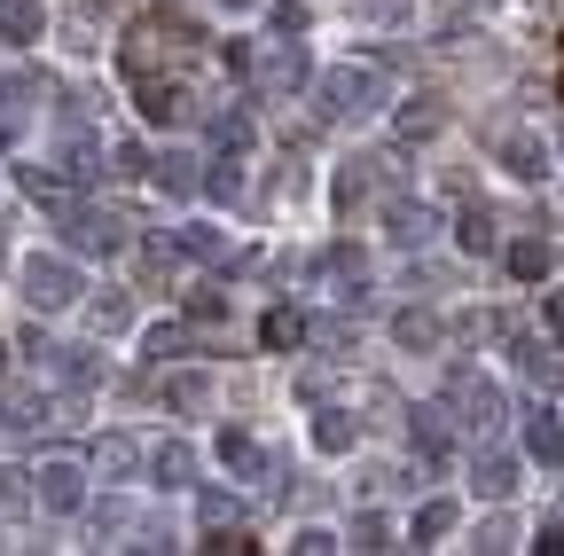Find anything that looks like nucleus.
Returning a JSON list of instances; mask_svg holds the SVG:
<instances>
[{"mask_svg":"<svg viewBox=\"0 0 564 556\" xmlns=\"http://www.w3.org/2000/svg\"><path fill=\"white\" fill-rule=\"evenodd\" d=\"M322 118H377L384 110V63H337V72L314 79Z\"/></svg>","mask_w":564,"mask_h":556,"instance_id":"f257e3e1","label":"nucleus"},{"mask_svg":"<svg viewBox=\"0 0 564 556\" xmlns=\"http://www.w3.org/2000/svg\"><path fill=\"white\" fill-rule=\"evenodd\" d=\"M55 212V228H63V251H79V259H110V251H126V220L118 212H102V204H47Z\"/></svg>","mask_w":564,"mask_h":556,"instance_id":"f03ea898","label":"nucleus"},{"mask_svg":"<svg viewBox=\"0 0 564 556\" xmlns=\"http://www.w3.org/2000/svg\"><path fill=\"white\" fill-rule=\"evenodd\" d=\"M24 478H32V502H40V510H55V517H79V510H87V462L47 455V462L24 470Z\"/></svg>","mask_w":564,"mask_h":556,"instance_id":"7ed1b4c3","label":"nucleus"},{"mask_svg":"<svg viewBox=\"0 0 564 556\" xmlns=\"http://www.w3.org/2000/svg\"><path fill=\"white\" fill-rule=\"evenodd\" d=\"M87 283H79V266H70L63 251H40V259H24V306L32 314H55V306H70Z\"/></svg>","mask_w":564,"mask_h":556,"instance_id":"20e7f679","label":"nucleus"},{"mask_svg":"<svg viewBox=\"0 0 564 556\" xmlns=\"http://www.w3.org/2000/svg\"><path fill=\"white\" fill-rule=\"evenodd\" d=\"M455 424H463L470 439H494V432L510 424L502 384H486V377H455Z\"/></svg>","mask_w":564,"mask_h":556,"instance_id":"39448f33","label":"nucleus"},{"mask_svg":"<svg viewBox=\"0 0 564 556\" xmlns=\"http://www.w3.org/2000/svg\"><path fill=\"white\" fill-rule=\"evenodd\" d=\"M306 79H314L306 47H299V40H274V47H267V63H259V87H267L274 102H291V95H299Z\"/></svg>","mask_w":564,"mask_h":556,"instance_id":"423d86ee","label":"nucleus"},{"mask_svg":"<svg viewBox=\"0 0 564 556\" xmlns=\"http://www.w3.org/2000/svg\"><path fill=\"white\" fill-rule=\"evenodd\" d=\"M510 361L541 384V392H556L564 384V345L556 337H533V329H510Z\"/></svg>","mask_w":564,"mask_h":556,"instance_id":"0eeeda50","label":"nucleus"},{"mask_svg":"<svg viewBox=\"0 0 564 556\" xmlns=\"http://www.w3.org/2000/svg\"><path fill=\"white\" fill-rule=\"evenodd\" d=\"M384 228H392V243L423 251V243L440 236V212H432V204H423V196H392V204H384Z\"/></svg>","mask_w":564,"mask_h":556,"instance_id":"6e6552de","label":"nucleus"},{"mask_svg":"<svg viewBox=\"0 0 564 556\" xmlns=\"http://www.w3.org/2000/svg\"><path fill=\"white\" fill-rule=\"evenodd\" d=\"M494 157H502L510 181H541V173H549V142H541V133H525V126H510L502 142H494Z\"/></svg>","mask_w":564,"mask_h":556,"instance_id":"1a4fd4ad","label":"nucleus"},{"mask_svg":"<svg viewBox=\"0 0 564 556\" xmlns=\"http://www.w3.org/2000/svg\"><path fill=\"white\" fill-rule=\"evenodd\" d=\"M306 337H314V321H306L299 306H274V314L259 321V345H267V353H299Z\"/></svg>","mask_w":564,"mask_h":556,"instance_id":"9d476101","label":"nucleus"},{"mask_svg":"<svg viewBox=\"0 0 564 556\" xmlns=\"http://www.w3.org/2000/svg\"><path fill=\"white\" fill-rule=\"evenodd\" d=\"M455 243H463L470 259H486V251H502V220H494L486 204H463V220H455Z\"/></svg>","mask_w":564,"mask_h":556,"instance_id":"9b49d317","label":"nucleus"},{"mask_svg":"<svg viewBox=\"0 0 564 556\" xmlns=\"http://www.w3.org/2000/svg\"><path fill=\"white\" fill-rule=\"evenodd\" d=\"M518 478H525V470H518L510 455H478V470H470L478 502H510V494H518Z\"/></svg>","mask_w":564,"mask_h":556,"instance_id":"f8f14e48","label":"nucleus"},{"mask_svg":"<svg viewBox=\"0 0 564 556\" xmlns=\"http://www.w3.org/2000/svg\"><path fill=\"white\" fill-rule=\"evenodd\" d=\"M525 455H533L541 470H556V462H564V424H556L549 407H533V415H525Z\"/></svg>","mask_w":564,"mask_h":556,"instance_id":"ddd939ff","label":"nucleus"},{"mask_svg":"<svg viewBox=\"0 0 564 556\" xmlns=\"http://www.w3.org/2000/svg\"><path fill=\"white\" fill-rule=\"evenodd\" d=\"M392 126H400V142H432V133L447 126V110H440V95H408Z\"/></svg>","mask_w":564,"mask_h":556,"instance_id":"4468645a","label":"nucleus"},{"mask_svg":"<svg viewBox=\"0 0 564 556\" xmlns=\"http://www.w3.org/2000/svg\"><path fill=\"white\" fill-rule=\"evenodd\" d=\"M220 462H228V478H267V470H274L251 432H220Z\"/></svg>","mask_w":564,"mask_h":556,"instance_id":"2eb2a0df","label":"nucleus"},{"mask_svg":"<svg viewBox=\"0 0 564 556\" xmlns=\"http://www.w3.org/2000/svg\"><path fill=\"white\" fill-rule=\"evenodd\" d=\"M141 118H150V126H181L188 118V95L165 87V79H141Z\"/></svg>","mask_w":564,"mask_h":556,"instance_id":"dca6fc26","label":"nucleus"},{"mask_svg":"<svg viewBox=\"0 0 564 556\" xmlns=\"http://www.w3.org/2000/svg\"><path fill=\"white\" fill-rule=\"evenodd\" d=\"M251 133H259V126H251V110H243V102L212 110V142H220L228 157H243V150H251Z\"/></svg>","mask_w":564,"mask_h":556,"instance_id":"f3484780","label":"nucleus"},{"mask_svg":"<svg viewBox=\"0 0 564 556\" xmlns=\"http://www.w3.org/2000/svg\"><path fill=\"white\" fill-rule=\"evenodd\" d=\"M392 337L408 345V353H432V345H440V314H423V306H400V314H392Z\"/></svg>","mask_w":564,"mask_h":556,"instance_id":"a211bd4d","label":"nucleus"},{"mask_svg":"<svg viewBox=\"0 0 564 556\" xmlns=\"http://www.w3.org/2000/svg\"><path fill=\"white\" fill-rule=\"evenodd\" d=\"M95 470H102V478H133V470H141V439H126V432L95 439Z\"/></svg>","mask_w":564,"mask_h":556,"instance_id":"6ab92c4d","label":"nucleus"},{"mask_svg":"<svg viewBox=\"0 0 564 556\" xmlns=\"http://www.w3.org/2000/svg\"><path fill=\"white\" fill-rule=\"evenodd\" d=\"M141 353H150V361L165 369V361H181V353H196V329H181V321H158L150 337H141Z\"/></svg>","mask_w":564,"mask_h":556,"instance_id":"aec40b11","label":"nucleus"},{"mask_svg":"<svg viewBox=\"0 0 564 556\" xmlns=\"http://www.w3.org/2000/svg\"><path fill=\"white\" fill-rule=\"evenodd\" d=\"M150 165V181L165 188V196H188L196 188V157H181V150H165V157H141Z\"/></svg>","mask_w":564,"mask_h":556,"instance_id":"412c9836","label":"nucleus"},{"mask_svg":"<svg viewBox=\"0 0 564 556\" xmlns=\"http://www.w3.org/2000/svg\"><path fill=\"white\" fill-rule=\"evenodd\" d=\"M150 470H158V486L173 494V486H188L196 478V455H188V439H165L158 455H150Z\"/></svg>","mask_w":564,"mask_h":556,"instance_id":"4be33fe9","label":"nucleus"},{"mask_svg":"<svg viewBox=\"0 0 564 556\" xmlns=\"http://www.w3.org/2000/svg\"><path fill=\"white\" fill-rule=\"evenodd\" d=\"M165 400H173L181 415H196V407H212V377H204V369H173V377H165Z\"/></svg>","mask_w":564,"mask_h":556,"instance_id":"5701e85b","label":"nucleus"},{"mask_svg":"<svg viewBox=\"0 0 564 556\" xmlns=\"http://www.w3.org/2000/svg\"><path fill=\"white\" fill-rule=\"evenodd\" d=\"M447 533H455V502H447V494H432V502H423V510H415V525H408V541L423 548V541H447Z\"/></svg>","mask_w":564,"mask_h":556,"instance_id":"b1692460","label":"nucleus"},{"mask_svg":"<svg viewBox=\"0 0 564 556\" xmlns=\"http://www.w3.org/2000/svg\"><path fill=\"white\" fill-rule=\"evenodd\" d=\"M0 40L32 47L40 40V0H0Z\"/></svg>","mask_w":564,"mask_h":556,"instance_id":"393cba45","label":"nucleus"},{"mask_svg":"<svg viewBox=\"0 0 564 556\" xmlns=\"http://www.w3.org/2000/svg\"><path fill=\"white\" fill-rule=\"evenodd\" d=\"M352 439H361V424H352L345 407H322V424H314V447H322V455H345Z\"/></svg>","mask_w":564,"mask_h":556,"instance_id":"a878e982","label":"nucleus"},{"mask_svg":"<svg viewBox=\"0 0 564 556\" xmlns=\"http://www.w3.org/2000/svg\"><path fill=\"white\" fill-rule=\"evenodd\" d=\"M173 251H188V259H204V266H228V236H220V228H181Z\"/></svg>","mask_w":564,"mask_h":556,"instance_id":"bb28decb","label":"nucleus"},{"mask_svg":"<svg viewBox=\"0 0 564 556\" xmlns=\"http://www.w3.org/2000/svg\"><path fill=\"white\" fill-rule=\"evenodd\" d=\"M181 314H188V329H228V291H188Z\"/></svg>","mask_w":564,"mask_h":556,"instance_id":"cd10ccee","label":"nucleus"},{"mask_svg":"<svg viewBox=\"0 0 564 556\" xmlns=\"http://www.w3.org/2000/svg\"><path fill=\"white\" fill-rule=\"evenodd\" d=\"M24 102H32V79H0V142L24 133Z\"/></svg>","mask_w":564,"mask_h":556,"instance_id":"c85d7f7f","label":"nucleus"},{"mask_svg":"<svg viewBox=\"0 0 564 556\" xmlns=\"http://www.w3.org/2000/svg\"><path fill=\"white\" fill-rule=\"evenodd\" d=\"M502 259H510V274H518V283H541V274H549V243H541V236H518Z\"/></svg>","mask_w":564,"mask_h":556,"instance_id":"c756f323","label":"nucleus"},{"mask_svg":"<svg viewBox=\"0 0 564 556\" xmlns=\"http://www.w3.org/2000/svg\"><path fill=\"white\" fill-rule=\"evenodd\" d=\"M87 517H95V541H118V533H133V525H141V517H133V502H118V494H102Z\"/></svg>","mask_w":564,"mask_h":556,"instance_id":"7c9ffc66","label":"nucleus"},{"mask_svg":"<svg viewBox=\"0 0 564 556\" xmlns=\"http://www.w3.org/2000/svg\"><path fill=\"white\" fill-rule=\"evenodd\" d=\"M24 510H32V478L0 470V525H24Z\"/></svg>","mask_w":564,"mask_h":556,"instance_id":"2f4dec72","label":"nucleus"},{"mask_svg":"<svg viewBox=\"0 0 564 556\" xmlns=\"http://www.w3.org/2000/svg\"><path fill=\"white\" fill-rule=\"evenodd\" d=\"M196 188H212V196H243V157H228V150H220V165H204V173H196Z\"/></svg>","mask_w":564,"mask_h":556,"instance_id":"473e14b6","label":"nucleus"},{"mask_svg":"<svg viewBox=\"0 0 564 556\" xmlns=\"http://www.w3.org/2000/svg\"><path fill=\"white\" fill-rule=\"evenodd\" d=\"M306 24H314L306 0H274V9H267V32H274V40H299Z\"/></svg>","mask_w":564,"mask_h":556,"instance_id":"72a5a7b5","label":"nucleus"},{"mask_svg":"<svg viewBox=\"0 0 564 556\" xmlns=\"http://www.w3.org/2000/svg\"><path fill=\"white\" fill-rule=\"evenodd\" d=\"M0 424H9V432H40V424H47V400L9 392V400H0Z\"/></svg>","mask_w":564,"mask_h":556,"instance_id":"f704fd0d","label":"nucleus"},{"mask_svg":"<svg viewBox=\"0 0 564 556\" xmlns=\"http://www.w3.org/2000/svg\"><path fill=\"white\" fill-rule=\"evenodd\" d=\"M345 548H361V556H377V548H392V525L377 517V510H361V517H352V541Z\"/></svg>","mask_w":564,"mask_h":556,"instance_id":"c9c22d12","label":"nucleus"},{"mask_svg":"<svg viewBox=\"0 0 564 556\" xmlns=\"http://www.w3.org/2000/svg\"><path fill=\"white\" fill-rule=\"evenodd\" d=\"M126 314H133V306H126V291H102V298L87 306V321H95V337H110V329H126Z\"/></svg>","mask_w":564,"mask_h":556,"instance_id":"e433bc0d","label":"nucleus"},{"mask_svg":"<svg viewBox=\"0 0 564 556\" xmlns=\"http://www.w3.org/2000/svg\"><path fill=\"white\" fill-rule=\"evenodd\" d=\"M196 517H204V533H212V525H243V502H236V494H204Z\"/></svg>","mask_w":564,"mask_h":556,"instance_id":"4c0bfd02","label":"nucleus"},{"mask_svg":"<svg viewBox=\"0 0 564 556\" xmlns=\"http://www.w3.org/2000/svg\"><path fill=\"white\" fill-rule=\"evenodd\" d=\"M502 548H518V525L510 517H486L478 525V556H502Z\"/></svg>","mask_w":564,"mask_h":556,"instance_id":"58836bf2","label":"nucleus"},{"mask_svg":"<svg viewBox=\"0 0 564 556\" xmlns=\"http://www.w3.org/2000/svg\"><path fill=\"white\" fill-rule=\"evenodd\" d=\"M291 548H299V556H329V548H345V541H337L329 525H299V533H291Z\"/></svg>","mask_w":564,"mask_h":556,"instance_id":"ea45409f","label":"nucleus"},{"mask_svg":"<svg viewBox=\"0 0 564 556\" xmlns=\"http://www.w3.org/2000/svg\"><path fill=\"white\" fill-rule=\"evenodd\" d=\"M361 17H377V24H400V17H415V0H352Z\"/></svg>","mask_w":564,"mask_h":556,"instance_id":"a19ab883","label":"nucleus"},{"mask_svg":"<svg viewBox=\"0 0 564 556\" xmlns=\"http://www.w3.org/2000/svg\"><path fill=\"white\" fill-rule=\"evenodd\" d=\"M533 548H541V556H564V525H556V517H541V533H533Z\"/></svg>","mask_w":564,"mask_h":556,"instance_id":"79ce46f5","label":"nucleus"},{"mask_svg":"<svg viewBox=\"0 0 564 556\" xmlns=\"http://www.w3.org/2000/svg\"><path fill=\"white\" fill-rule=\"evenodd\" d=\"M220 63H228V72L243 79V72H251V47H243V40H220Z\"/></svg>","mask_w":564,"mask_h":556,"instance_id":"37998d69","label":"nucleus"},{"mask_svg":"<svg viewBox=\"0 0 564 556\" xmlns=\"http://www.w3.org/2000/svg\"><path fill=\"white\" fill-rule=\"evenodd\" d=\"M549 329H564V291H549Z\"/></svg>","mask_w":564,"mask_h":556,"instance_id":"c03bdc74","label":"nucleus"},{"mask_svg":"<svg viewBox=\"0 0 564 556\" xmlns=\"http://www.w3.org/2000/svg\"><path fill=\"white\" fill-rule=\"evenodd\" d=\"M220 9H259V0H220Z\"/></svg>","mask_w":564,"mask_h":556,"instance_id":"a18cd8bd","label":"nucleus"},{"mask_svg":"<svg viewBox=\"0 0 564 556\" xmlns=\"http://www.w3.org/2000/svg\"><path fill=\"white\" fill-rule=\"evenodd\" d=\"M0 369H9V337H0Z\"/></svg>","mask_w":564,"mask_h":556,"instance_id":"49530a36","label":"nucleus"}]
</instances>
